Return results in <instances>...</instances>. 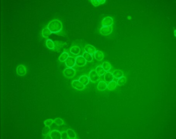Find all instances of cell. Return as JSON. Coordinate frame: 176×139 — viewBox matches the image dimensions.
Here are the masks:
<instances>
[{
	"label": "cell",
	"mask_w": 176,
	"mask_h": 139,
	"mask_svg": "<svg viewBox=\"0 0 176 139\" xmlns=\"http://www.w3.org/2000/svg\"><path fill=\"white\" fill-rule=\"evenodd\" d=\"M47 27L50 30L51 33H59L63 29V25L59 20L55 19L50 21Z\"/></svg>",
	"instance_id": "1"
},
{
	"label": "cell",
	"mask_w": 176,
	"mask_h": 139,
	"mask_svg": "<svg viewBox=\"0 0 176 139\" xmlns=\"http://www.w3.org/2000/svg\"><path fill=\"white\" fill-rule=\"evenodd\" d=\"M63 74L65 77L73 78L76 74V71L73 68H67L64 70Z\"/></svg>",
	"instance_id": "2"
},
{
	"label": "cell",
	"mask_w": 176,
	"mask_h": 139,
	"mask_svg": "<svg viewBox=\"0 0 176 139\" xmlns=\"http://www.w3.org/2000/svg\"><path fill=\"white\" fill-rule=\"evenodd\" d=\"M89 78L92 83H95L99 80L100 76L96 72V70H92L90 72Z\"/></svg>",
	"instance_id": "3"
},
{
	"label": "cell",
	"mask_w": 176,
	"mask_h": 139,
	"mask_svg": "<svg viewBox=\"0 0 176 139\" xmlns=\"http://www.w3.org/2000/svg\"><path fill=\"white\" fill-rule=\"evenodd\" d=\"M112 31V25L110 26H102L100 30V34L103 35H108L111 34Z\"/></svg>",
	"instance_id": "4"
},
{
	"label": "cell",
	"mask_w": 176,
	"mask_h": 139,
	"mask_svg": "<svg viewBox=\"0 0 176 139\" xmlns=\"http://www.w3.org/2000/svg\"><path fill=\"white\" fill-rule=\"evenodd\" d=\"M75 60L76 65L79 67L84 66L87 63V61L85 60L83 56H78L76 58Z\"/></svg>",
	"instance_id": "5"
},
{
	"label": "cell",
	"mask_w": 176,
	"mask_h": 139,
	"mask_svg": "<svg viewBox=\"0 0 176 139\" xmlns=\"http://www.w3.org/2000/svg\"><path fill=\"white\" fill-rule=\"evenodd\" d=\"M66 66L68 68H73L76 65L75 58L71 56H69L65 61Z\"/></svg>",
	"instance_id": "6"
},
{
	"label": "cell",
	"mask_w": 176,
	"mask_h": 139,
	"mask_svg": "<svg viewBox=\"0 0 176 139\" xmlns=\"http://www.w3.org/2000/svg\"><path fill=\"white\" fill-rule=\"evenodd\" d=\"M71 84L73 88L79 90H81L85 88V86L81 83L79 80H73Z\"/></svg>",
	"instance_id": "7"
},
{
	"label": "cell",
	"mask_w": 176,
	"mask_h": 139,
	"mask_svg": "<svg viewBox=\"0 0 176 139\" xmlns=\"http://www.w3.org/2000/svg\"><path fill=\"white\" fill-rule=\"evenodd\" d=\"M113 23V19L110 17H105L102 22V26H111Z\"/></svg>",
	"instance_id": "8"
},
{
	"label": "cell",
	"mask_w": 176,
	"mask_h": 139,
	"mask_svg": "<svg viewBox=\"0 0 176 139\" xmlns=\"http://www.w3.org/2000/svg\"><path fill=\"white\" fill-rule=\"evenodd\" d=\"M16 72L19 76H25L27 74V69L24 65H19L17 67Z\"/></svg>",
	"instance_id": "9"
},
{
	"label": "cell",
	"mask_w": 176,
	"mask_h": 139,
	"mask_svg": "<svg viewBox=\"0 0 176 139\" xmlns=\"http://www.w3.org/2000/svg\"><path fill=\"white\" fill-rule=\"evenodd\" d=\"M61 133L57 130L51 131L49 134L52 139H61Z\"/></svg>",
	"instance_id": "10"
},
{
	"label": "cell",
	"mask_w": 176,
	"mask_h": 139,
	"mask_svg": "<svg viewBox=\"0 0 176 139\" xmlns=\"http://www.w3.org/2000/svg\"><path fill=\"white\" fill-rule=\"evenodd\" d=\"M85 52L89 53L91 55H93L95 53L96 50L94 46L90 45H87L84 48Z\"/></svg>",
	"instance_id": "11"
},
{
	"label": "cell",
	"mask_w": 176,
	"mask_h": 139,
	"mask_svg": "<svg viewBox=\"0 0 176 139\" xmlns=\"http://www.w3.org/2000/svg\"><path fill=\"white\" fill-rule=\"evenodd\" d=\"M114 77L113 76L112 73L111 72H107L104 74V79L105 82L107 83H109L111 81H113Z\"/></svg>",
	"instance_id": "12"
},
{
	"label": "cell",
	"mask_w": 176,
	"mask_h": 139,
	"mask_svg": "<svg viewBox=\"0 0 176 139\" xmlns=\"http://www.w3.org/2000/svg\"><path fill=\"white\" fill-rule=\"evenodd\" d=\"M94 58L98 61H102L104 58V55L101 51L97 50L94 54Z\"/></svg>",
	"instance_id": "13"
},
{
	"label": "cell",
	"mask_w": 176,
	"mask_h": 139,
	"mask_svg": "<svg viewBox=\"0 0 176 139\" xmlns=\"http://www.w3.org/2000/svg\"><path fill=\"white\" fill-rule=\"evenodd\" d=\"M108 84L106 82L104 81H100L98 84L97 88L100 91H104L107 89Z\"/></svg>",
	"instance_id": "14"
},
{
	"label": "cell",
	"mask_w": 176,
	"mask_h": 139,
	"mask_svg": "<svg viewBox=\"0 0 176 139\" xmlns=\"http://www.w3.org/2000/svg\"><path fill=\"white\" fill-rule=\"evenodd\" d=\"M79 80L85 86L88 84H89L90 79L89 78V77H88L87 76L84 75V76H82L80 77Z\"/></svg>",
	"instance_id": "15"
},
{
	"label": "cell",
	"mask_w": 176,
	"mask_h": 139,
	"mask_svg": "<svg viewBox=\"0 0 176 139\" xmlns=\"http://www.w3.org/2000/svg\"><path fill=\"white\" fill-rule=\"evenodd\" d=\"M70 52L72 54L77 55H79L80 52V48L77 46H73L70 48Z\"/></svg>",
	"instance_id": "16"
},
{
	"label": "cell",
	"mask_w": 176,
	"mask_h": 139,
	"mask_svg": "<svg viewBox=\"0 0 176 139\" xmlns=\"http://www.w3.org/2000/svg\"><path fill=\"white\" fill-rule=\"evenodd\" d=\"M69 56L68 53L66 52H64L62 53L59 57V60L61 62H65L67 58Z\"/></svg>",
	"instance_id": "17"
},
{
	"label": "cell",
	"mask_w": 176,
	"mask_h": 139,
	"mask_svg": "<svg viewBox=\"0 0 176 139\" xmlns=\"http://www.w3.org/2000/svg\"><path fill=\"white\" fill-rule=\"evenodd\" d=\"M112 74L114 77L116 79H119L123 76V73L122 71L119 70H114Z\"/></svg>",
	"instance_id": "18"
},
{
	"label": "cell",
	"mask_w": 176,
	"mask_h": 139,
	"mask_svg": "<svg viewBox=\"0 0 176 139\" xmlns=\"http://www.w3.org/2000/svg\"><path fill=\"white\" fill-rule=\"evenodd\" d=\"M66 131L68 134L69 139H74L76 138L77 135L76 133H75L73 130L71 129H68Z\"/></svg>",
	"instance_id": "19"
},
{
	"label": "cell",
	"mask_w": 176,
	"mask_h": 139,
	"mask_svg": "<svg viewBox=\"0 0 176 139\" xmlns=\"http://www.w3.org/2000/svg\"><path fill=\"white\" fill-rule=\"evenodd\" d=\"M117 85V82L113 80L108 83L107 86V88L110 90L112 91L115 89Z\"/></svg>",
	"instance_id": "20"
},
{
	"label": "cell",
	"mask_w": 176,
	"mask_h": 139,
	"mask_svg": "<svg viewBox=\"0 0 176 139\" xmlns=\"http://www.w3.org/2000/svg\"><path fill=\"white\" fill-rule=\"evenodd\" d=\"M52 33L48 27L44 28L42 31V35L44 38H47L49 37Z\"/></svg>",
	"instance_id": "21"
},
{
	"label": "cell",
	"mask_w": 176,
	"mask_h": 139,
	"mask_svg": "<svg viewBox=\"0 0 176 139\" xmlns=\"http://www.w3.org/2000/svg\"><path fill=\"white\" fill-rule=\"evenodd\" d=\"M83 56L85 58L86 61L87 62H91L93 60V58L92 55H91L90 54L87 53V52H84L83 54Z\"/></svg>",
	"instance_id": "22"
},
{
	"label": "cell",
	"mask_w": 176,
	"mask_h": 139,
	"mask_svg": "<svg viewBox=\"0 0 176 139\" xmlns=\"http://www.w3.org/2000/svg\"><path fill=\"white\" fill-rule=\"evenodd\" d=\"M96 71L100 76H103L105 74V71L102 66H98L96 68Z\"/></svg>",
	"instance_id": "23"
},
{
	"label": "cell",
	"mask_w": 176,
	"mask_h": 139,
	"mask_svg": "<svg viewBox=\"0 0 176 139\" xmlns=\"http://www.w3.org/2000/svg\"><path fill=\"white\" fill-rule=\"evenodd\" d=\"M106 0H91V2L94 6L96 7L103 4L106 2Z\"/></svg>",
	"instance_id": "24"
},
{
	"label": "cell",
	"mask_w": 176,
	"mask_h": 139,
	"mask_svg": "<svg viewBox=\"0 0 176 139\" xmlns=\"http://www.w3.org/2000/svg\"><path fill=\"white\" fill-rule=\"evenodd\" d=\"M46 45L47 47L49 49L53 50L55 48L54 43L51 39H48L47 40Z\"/></svg>",
	"instance_id": "25"
},
{
	"label": "cell",
	"mask_w": 176,
	"mask_h": 139,
	"mask_svg": "<svg viewBox=\"0 0 176 139\" xmlns=\"http://www.w3.org/2000/svg\"><path fill=\"white\" fill-rule=\"evenodd\" d=\"M105 72H109L111 68V65L110 63L107 62H103L102 65Z\"/></svg>",
	"instance_id": "26"
},
{
	"label": "cell",
	"mask_w": 176,
	"mask_h": 139,
	"mask_svg": "<svg viewBox=\"0 0 176 139\" xmlns=\"http://www.w3.org/2000/svg\"><path fill=\"white\" fill-rule=\"evenodd\" d=\"M126 82H127V79L126 77L123 76L118 79L117 84L118 86H123L126 83Z\"/></svg>",
	"instance_id": "27"
},
{
	"label": "cell",
	"mask_w": 176,
	"mask_h": 139,
	"mask_svg": "<svg viewBox=\"0 0 176 139\" xmlns=\"http://www.w3.org/2000/svg\"><path fill=\"white\" fill-rule=\"evenodd\" d=\"M50 128L49 126H46L43 128L42 131V135L44 136H47L50 133Z\"/></svg>",
	"instance_id": "28"
},
{
	"label": "cell",
	"mask_w": 176,
	"mask_h": 139,
	"mask_svg": "<svg viewBox=\"0 0 176 139\" xmlns=\"http://www.w3.org/2000/svg\"><path fill=\"white\" fill-rule=\"evenodd\" d=\"M53 121H54V123L58 126L63 125L64 124V121L61 118H56L53 120Z\"/></svg>",
	"instance_id": "29"
},
{
	"label": "cell",
	"mask_w": 176,
	"mask_h": 139,
	"mask_svg": "<svg viewBox=\"0 0 176 139\" xmlns=\"http://www.w3.org/2000/svg\"><path fill=\"white\" fill-rule=\"evenodd\" d=\"M54 45H55V48L54 49H56V50H58L62 47L63 45L62 42L61 41H56L54 42Z\"/></svg>",
	"instance_id": "30"
},
{
	"label": "cell",
	"mask_w": 176,
	"mask_h": 139,
	"mask_svg": "<svg viewBox=\"0 0 176 139\" xmlns=\"http://www.w3.org/2000/svg\"><path fill=\"white\" fill-rule=\"evenodd\" d=\"M53 123H54V121L53 119H48L44 121V124L46 126L50 127L51 125H52Z\"/></svg>",
	"instance_id": "31"
},
{
	"label": "cell",
	"mask_w": 176,
	"mask_h": 139,
	"mask_svg": "<svg viewBox=\"0 0 176 139\" xmlns=\"http://www.w3.org/2000/svg\"><path fill=\"white\" fill-rule=\"evenodd\" d=\"M61 139H69L68 136L66 131H63L61 133Z\"/></svg>",
	"instance_id": "32"
},
{
	"label": "cell",
	"mask_w": 176,
	"mask_h": 139,
	"mask_svg": "<svg viewBox=\"0 0 176 139\" xmlns=\"http://www.w3.org/2000/svg\"><path fill=\"white\" fill-rule=\"evenodd\" d=\"M45 138L46 139H52L51 136H50V135H48Z\"/></svg>",
	"instance_id": "33"
},
{
	"label": "cell",
	"mask_w": 176,
	"mask_h": 139,
	"mask_svg": "<svg viewBox=\"0 0 176 139\" xmlns=\"http://www.w3.org/2000/svg\"><path fill=\"white\" fill-rule=\"evenodd\" d=\"M176 30H175V31H174V35L175 36V37H176Z\"/></svg>",
	"instance_id": "34"
},
{
	"label": "cell",
	"mask_w": 176,
	"mask_h": 139,
	"mask_svg": "<svg viewBox=\"0 0 176 139\" xmlns=\"http://www.w3.org/2000/svg\"><path fill=\"white\" fill-rule=\"evenodd\" d=\"M128 19H131V17H130V16H128Z\"/></svg>",
	"instance_id": "35"
}]
</instances>
